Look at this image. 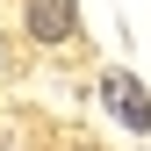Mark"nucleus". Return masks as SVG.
<instances>
[{
    "label": "nucleus",
    "mask_w": 151,
    "mask_h": 151,
    "mask_svg": "<svg viewBox=\"0 0 151 151\" xmlns=\"http://www.w3.org/2000/svg\"><path fill=\"white\" fill-rule=\"evenodd\" d=\"M101 93H108V108H115V122H122V129L151 137V93H144V79H129V72H108V79H101Z\"/></svg>",
    "instance_id": "f257e3e1"
},
{
    "label": "nucleus",
    "mask_w": 151,
    "mask_h": 151,
    "mask_svg": "<svg viewBox=\"0 0 151 151\" xmlns=\"http://www.w3.org/2000/svg\"><path fill=\"white\" fill-rule=\"evenodd\" d=\"M22 29L36 43H65L79 29V0H22Z\"/></svg>",
    "instance_id": "f03ea898"
}]
</instances>
